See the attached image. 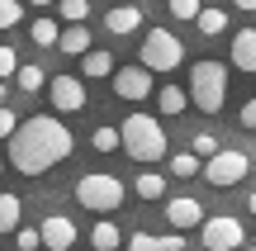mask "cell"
Returning a JSON list of instances; mask_svg holds the SVG:
<instances>
[{
  "label": "cell",
  "instance_id": "6da1fadb",
  "mask_svg": "<svg viewBox=\"0 0 256 251\" xmlns=\"http://www.w3.org/2000/svg\"><path fill=\"white\" fill-rule=\"evenodd\" d=\"M76 138L62 119H48V114H34V119L19 123V133L10 138V166L19 176H43V171L62 166L72 157Z\"/></svg>",
  "mask_w": 256,
  "mask_h": 251
},
{
  "label": "cell",
  "instance_id": "7a4b0ae2",
  "mask_svg": "<svg viewBox=\"0 0 256 251\" xmlns=\"http://www.w3.org/2000/svg\"><path fill=\"white\" fill-rule=\"evenodd\" d=\"M119 138H124V152H128L133 161H142V166H152V161H162L166 152H171L166 128L152 119V114H128L124 128H119Z\"/></svg>",
  "mask_w": 256,
  "mask_h": 251
},
{
  "label": "cell",
  "instance_id": "3957f363",
  "mask_svg": "<svg viewBox=\"0 0 256 251\" xmlns=\"http://www.w3.org/2000/svg\"><path fill=\"white\" fill-rule=\"evenodd\" d=\"M190 100H194V109H204V114H218L223 109V100H228V66L223 62H194L190 66Z\"/></svg>",
  "mask_w": 256,
  "mask_h": 251
},
{
  "label": "cell",
  "instance_id": "277c9868",
  "mask_svg": "<svg viewBox=\"0 0 256 251\" xmlns=\"http://www.w3.org/2000/svg\"><path fill=\"white\" fill-rule=\"evenodd\" d=\"M76 204L81 209H90V214H114V209L124 204V195H128V185L119 176H110V171H90V176H81L76 180Z\"/></svg>",
  "mask_w": 256,
  "mask_h": 251
},
{
  "label": "cell",
  "instance_id": "5b68a950",
  "mask_svg": "<svg viewBox=\"0 0 256 251\" xmlns=\"http://www.w3.org/2000/svg\"><path fill=\"white\" fill-rule=\"evenodd\" d=\"M185 62V43L171 33V28H152L142 38V66L147 71H176Z\"/></svg>",
  "mask_w": 256,
  "mask_h": 251
},
{
  "label": "cell",
  "instance_id": "8992f818",
  "mask_svg": "<svg viewBox=\"0 0 256 251\" xmlns=\"http://www.w3.org/2000/svg\"><path fill=\"white\" fill-rule=\"evenodd\" d=\"M247 171H252V157H247V152H238V147H223L218 157L204 161V180H209V185H218V190L247 180Z\"/></svg>",
  "mask_w": 256,
  "mask_h": 251
},
{
  "label": "cell",
  "instance_id": "52a82bcc",
  "mask_svg": "<svg viewBox=\"0 0 256 251\" xmlns=\"http://www.w3.org/2000/svg\"><path fill=\"white\" fill-rule=\"evenodd\" d=\"M200 242L209 247V251H242V242H247V228H242L232 214H214V218H204Z\"/></svg>",
  "mask_w": 256,
  "mask_h": 251
},
{
  "label": "cell",
  "instance_id": "ba28073f",
  "mask_svg": "<svg viewBox=\"0 0 256 251\" xmlns=\"http://www.w3.org/2000/svg\"><path fill=\"white\" fill-rule=\"evenodd\" d=\"M48 100H52L57 114H81L86 104H90V95H86L81 76H52V81H48Z\"/></svg>",
  "mask_w": 256,
  "mask_h": 251
},
{
  "label": "cell",
  "instance_id": "9c48e42d",
  "mask_svg": "<svg viewBox=\"0 0 256 251\" xmlns=\"http://www.w3.org/2000/svg\"><path fill=\"white\" fill-rule=\"evenodd\" d=\"M110 85H114V95H119V100L138 104V100H147V95H152V71H147L142 62H138V66H119V71L110 76Z\"/></svg>",
  "mask_w": 256,
  "mask_h": 251
},
{
  "label": "cell",
  "instance_id": "30bf717a",
  "mask_svg": "<svg viewBox=\"0 0 256 251\" xmlns=\"http://www.w3.org/2000/svg\"><path fill=\"white\" fill-rule=\"evenodd\" d=\"M38 233H43V251H72L76 247V223L66 214H48L38 223Z\"/></svg>",
  "mask_w": 256,
  "mask_h": 251
},
{
  "label": "cell",
  "instance_id": "8fae6325",
  "mask_svg": "<svg viewBox=\"0 0 256 251\" xmlns=\"http://www.w3.org/2000/svg\"><path fill=\"white\" fill-rule=\"evenodd\" d=\"M166 218H171L176 233H185V228H204V204L194 195H176L171 204H166Z\"/></svg>",
  "mask_w": 256,
  "mask_h": 251
},
{
  "label": "cell",
  "instance_id": "7c38bea8",
  "mask_svg": "<svg viewBox=\"0 0 256 251\" xmlns=\"http://www.w3.org/2000/svg\"><path fill=\"white\" fill-rule=\"evenodd\" d=\"M104 28H110L114 38L138 33V28H142V9H138V5H114L110 14H104Z\"/></svg>",
  "mask_w": 256,
  "mask_h": 251
},
{
  "label": "cell",
  "instance_id": "4fadbf2b",
  "mask_svg": "<svg viewBox=\"0 0 256 251\" xmlns=\"http://www.w3.org/2000/svg\"><path fill=\"white\" fill-rule=\"evenodd\" d=\"M232 66L256 76V28H238L232 33Z\"/></svg>",
  "mask_w": 256,
  "mask_h": 251
},
{
  "label": "cell",
  "instance_id": "5bb4252c",
  "mask_svg": "<svg viewBox=\"0 0 256 251\" xmlns=\"http://www.w3.org/2000/svg\"><path fill=\"white\" fill-rule=\"evenodd\" d=\"M156 109H162L166 119L185 114L190 109V90H185V85H162V90H156Z\"/></svg>",
  "mask_w": 256,
  "mask_h": 251
},
{
  "label": "cell",
  "instance_id": "9a60e30c",
  "mask_svg": "<svg viewBox=\"0 0 256 251\" xmlns=\"http://www.w3.org/2000/svg\"><path fill=\"white\" fill-rule=\"evenodd\" d=\"M57 47H62L66 57H86V52H90V28H86V24H66Z\"/></svg>",
  "mask_w": 256,
  "mask_h": 251
},
{
  "label": "cell",
  "instance_id": "2e32d148",
  "mask_svg": "<svg viewBox=\"0 0 256 251\" xmlns=\"http://www.w3.org/2000/svg\"><path fill=\"white\" fill-rule=\"evenodd\" d=\"M81 76H86V81H104V76H114V57L100 52V47H90V52L81 57Z\"/></svg>",
  "mask_w": 256,
  "mask_h": 251
},
{
  "label": "cell",
  "instance_id": "e0dca14e",
  "mask_svg": "<svg viewBox=\"0 0 256 251\" xmlns=\"http://www.w3.org/2000/svg\"><path fill=\"white\" fill-rule=\"evenodd\" d=\"M19 218H24V199L5 190V195H0V237H5V233H19Z\"/></svg>",
  "mask_w": 256,
  "mask_h": 251
},
{
  "label": "cell",
  "instance_id": "ac0fdd59",
  "mask_svg": "<svg viewBox=\"0 0 256 251\" xmlns=\"http://www.w3.org/2000/svg\"><path fill=\"white\" fill-rule=\"evenodd\" d=\"M28 38H34L38 47H57V43H62V24L48 19V14H38L34 24H28Z\"/></svg>",
  "mask_w": 256,
  "mask_h": 251
},
{
  "label": "cell",
  "instance_id": "d6986e66",
  "mask_svg": "<svg viewBox=\"0 0 256 251\" xmlns=\"http://www.w3.org/2000/svg\"><path fill=\"white\" fill-rule=\"evenodd\" d=\"M90 242H95V251H119L124 233H119V223H110V218H100V223H95V233H90Z\"/></svg>",
  "mask_w": 256,
  "mask_h": 251
},
{
  "label": "cell",
  "instance_id": "ffe728a7",
  "mask_svg": "<svg viewBox=\"0 0 256 251\" xmlns=\"http://www.w3.org/2000/svg\"><path fill=\"white\" fill-rule=\"evenodd\" d=\"M133 190H138L142 199H162V195H166V176H156V171H142V176L133 180Z\"/></svg>",
  "mask_w": 256,
  "mask_h": 251
},
{
  "label": "cell",
  "instance_id": "44dd1931",
  "mask_svg": "<svg viewBox=\"0 0 256 251\" xmlns=\"http://www.w3.org/2000/svg\"><path fill=\"white\" fill-rule=\"evenodd\" d=\"M200 171H204V161L194 157V152H176V157H171V176L190 180V176H200Z\"/></svg>",
  "mask_w": 256,
  "mask_h": 251
},
{
  "label": "cell",
  "instance_id": "7402d4cb",
  "mask_svg": "<svg viewBox=\"0 0 256 251\" xmlns=\"http://www.w3.org/2000/svg\"><path fill=\"white\" fill-rule=\"evenodd\" d=\"M194 24H200V33H209V38H218L223 28H228V9H204V14L194 19Z\"/></svg>",
  "mask_w": 256,
  "mask_h": 251
},
{
  "label": "cell",
  "instance_id": "603a6c76",
  "mask_svg": "<svg viewBox=\"0 0 256 251\" xmlns=\"http://www.w3.org/2000/svg\"><path fill=\"white\" fill-rule=\"evenodd\" d=\"M90 147H95V152H119V147H124V138H119V128H110V123H104V128H95Z\"/></svg>",
  "mask_w": 256,
  "mask_h": 251
},
{
  "label": "cell",
  "instance_id": "cb8c5ba5",
  "mask_svg": "<svg viewBox=\"0 0 256 251\" xmlns=\"http://www.w3.org/2000/svg\"><path fill=\"white\" fill-rule=\"evenodd\" d=\"M14 81H19V90L38 95V90H43V81H48V76H43V66H19V76H14Z\"/></svg>",
  "mask_w": 256,
  "mask_h": 251
},
{
  "label": "cell",
  "instance_id": "d4e9b609",
  "mask_svg": "<svg viewBox=\"0 0 256 251\" xmlns=\"http://www.w3.org/2000/svg\"><path fill=\"white\" fill-rule=\"evenodd\" d=\"M57 9H62L66 24H86V14H90V0H57Z\"/></svg>",
  "mask_w": 256,
  "mask_h": 251
},
{
  "label": "cell",
  "instance_id": "484cf974",
  "mask_svg": "<svg viewBox=\"0 0 256 251\" xmlns=\"http://www.w3.org/2000/svg\"><path fill=\"white\" fill-rule=\"evenodd\" d=\"M190 152H194V157H200V161H209V157H218V138H214V133H194V142H190Z\"/></svg>",
  "mask_w": 256,
  "mask_h": 251
},
{
  "label": "cell",
  "instance_id": "4316f807",
  "mask_svg": "<svg viewBox=\"0 0 256 251\" xmlns=\"http://www.w3.org/2000/svg\"><path fill=\"white\" fill-rule=\"evenodd\" d=\"M128 251H166V237H152V233H133V237H128Z\"/></svg>",
  "mask_w": 256,
  "mask_h": 251
},
{
  "label": "cell",
  "instance_id": "83f0119b",
  "mask_svg": "<svg viewBox=\"0 0 256 251\" xmlns=\"http://www.w3.org/2000/svg\"><path fill=\"white\" fill-rule=\"evenodd\" d=\"M19 19H24V5L19 0H0V28H14Z\"/></svg>",
  "mask_w": 256,
  "mask_h": 251
},
{
  "label": "cell",
  "instance_id": "f1b7e54d",
  "mask_svg": "<svg viewBox=\"0 0 256 251\" xmlns=\"http://www.w3.org/2000/svg\"><path fill=\"white\" fill-rule=\"evenodd\" d=\"M10 76H19V57L10 43H0V81H10Z\"/></svg>",
  "mask_w": 256,
  "mask_h": 251
},
{
  "label": "cell",
  "instance_id": "f546056e",
  "mask_svg": "<svg viewBox=\"0 0 256 251\" xmlns=\"http://www.w3.org/2000/svg\"><path fill=\"white\" fill-rule=\"evenodd\" d=\"M171 14L176 19H200L204 14V0H171Z\"/></svg>",
  "mask_w": 256,
  "mask_h": 251
},
{
  "label": "cell",
  "instance_id": "4dcf8cb0",
  "mask_svg": "<svg viewBox=\"0 0 256 251\" xmlns=\"http://www.w3.org/2000/svg\"><path fill=\"white\" fill-rule=\"evenodd\" d=\"M14 242H19V251H43V233L38 228H19Z\"/></svg>",
  "mask_w": 256,
  "mask_h": 251
},
{
  "label": "cell",
  "instance_id": "1f68e13d",
  "mask_svg": "<svg viewBox=\"0 0 256 251\" xmlns=\"http://www.w3.org/2000/svg\"><path fill=\"white\" fill-rule=\"evenodd\" d=\"M14 133H19V114L5 104V109H0V138H14Z\"/></svg>",
  "mask_w": 256,
  "mask_h": 251
},
{
  "label": "cell",
  "instance_id": "d6a6232c",
  "mask_svg": "<svg viewBox=\"0 0 256 251\" xmlns=\"http://www.w3.org/2000/svg\"><path fill=\"white\" fill-rule=\"evenodd\" d=\"M238 123H242V128H252V133H256V95H252L247 104H242V114H238Z\"/></svg>",
  "mask_w": 256,
  "mask_h": 251
},
{
  "label": "cell",
  "instance_id": "836d02e7",
  "mask_svg": "<svg viewBox=\"0 0 256 251\" xmlns=\"http://www.w3.org/2000/svg\"><path fill=\"white\" fill-rule=\"evenodd\" d=\"M166 251H185V237L180 233H166Z\"/></svg>",
  "mask_w": 256,
  "mask_h": 251
},
{
  "label": "cell",
  "instance_id": "e575fe53",
  "mask_svg": "<svg viewBox=\"0 0 256 251\" xmlns=\"http://www.w3.org/2000/svg\"><path fill=\"white\" fill-rule=\"evenodd\" d=\"M232 5H238V9H256V0H232Z\"/></svg>",
  "mask_w": 256,
  "mask_h": 251
},
{
  "label": "cell",
  "instance_id": "d590c367",
  "mask_svg": "<svg viewBox=\"0 0 256 251\" xmlns=\"http://www.w3.org/2000/svg\"><path fill=\"white\" fill-rule=\"evenodd\" d=\"M24 5H38V9H43V5H57V0H24Z\"/></svg>",
  "mask_w": 256,
  "mask_h": 251
},
{
  "label": "cell",
  "instance_id": "8d00e7d4",
  "mask_svg": "<svg viewBox=\"0 0 256 251\" xmlns=\"http://www.w3.org/2000/svg\"><path fill=\"white\" fill-rule=\"evenodd\" d=\"M0 109H5V81H0Z\"/></svg>",
  "mask_w": 256,
  "mask_h": 251
},
{
  "label": "cell",
  "instance_id": "74e56055",
  "mask_svg": "<svg viewBox=\"0 0 256 251\" xmlns=\"http://www.w3.org/2000/svg\"><path fill=\"white\" fill-rule=\"evenodd\" d=\"M252 214H256V195H252Z\"/></svg>",
  "mask_w": 256,
  "mask_h": 251
},
{
  "label": "cell",
  "instance_id": "f35d334b",
  "mask_svg": "<svg viewBox=\"0 0 256 251\" xmlns=\"http://www.w3.org/2000/svg\"><path fill=\"white\" fill-rule=\"evenodd\" d=\"M0 171H5V161H0Z\"/></svg>",
  "mask_w": 256,
  "mask_h": 251
},
{
  "label": "cell",
  "instance_id": "ab89813d",
  "mask_svg": "<svg viewBox=\"0 0 256 251\" xmlns=\"http://www.w3.org/2000/svg\"><path fill=\"white\" fill-rule=\"evenodd\" d=\"M128 5H133V0H128Z\"/></svg>",
  "mask_w": 256,
  "mask_h": 251
}]
</instances>
